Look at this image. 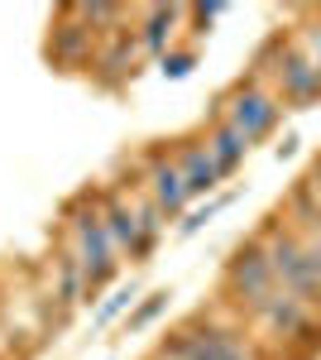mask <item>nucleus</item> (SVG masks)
Here are the masks:
<instances>
[{
    "mask_svg": "<svg viewBox=\"0 0 321 360\" xmlns=\"http://www.w3.org/2000/svg\"><path fill=\"white\" fill-rule=\"evenodd\" d=\"M163 72H168V77H188L192 72V53H163Z\"/></svg>",
    "mask_w": 321,
    "mask_h": 360,
    "instance_id": "nucleus-16",
    "label": "nucleus"
},
{
    "mask_svg": "<svg viewBox=\"0 0 321 360\" xmlns=\"http://www.w3.org/2000/svg\"><path fill=\"white\" fill-rule=\"evenodd\" d=\"M225 288H230V298L249 312H259V307L278 293V274H273V264H268V250L259 240H249L230 255V264H225Z\"/></svg>",
    "mask_w": 321,
    "mask_h": 360,
    "instance_id": "nucleus-4",
    "label": "nucleus"
},
{
    "mask_svg": "<svg viewBox=\"0 0 321 360\" xmlns=\"http://www.w3.org/2000/svg\"><path fill=\"white\" fill-rule=\"evenodd\" d=\"M72 10V20H77L81 29H91V34H120V25H125V10L120 5H67Z\"/></svg>",
    "mask_w": 321,
    "mask_h": 360,
    "instance_id": "nucleus-11",
    "label": "nucleus"
},
{
    "mask_svg": "<svg viewBox=\"0 0 321 360\" xmlns=\"http://www.w3.org/2000/svg\"><path fill=\"white\" fill-rule=\"evenodd\" d=\"M173 159H178V168H183L188 197H202V193H211L216 183H221V173H216V164H211V149H207V139H183Z\"/></svg>",
    "mask_w": 321,
    "mask_h": 360,
    "instance_id": "nucleus-9",
    "label": "nucleus"
},
{
    "mask_svg": "<svg viewBox=\"0 0 321 360\" xmlns=\"http://www.w3.org/2000/svg\"><path fill=\"white\" fill-rule=\"evenodd\" d=\"M91 197H96V207H101V221H106L120 259H144L149 250L159 245L163 217L139 188H96Z\"/></svg>",
    "mask_w": 321,
    "mask_h": 360,
    "instance_id": "nucleus-2",
    "label": "nucleus"
},
{
    "mask_svg": "<svg viewBox=\"0 0 321 360\" xmlns=\"http://www.w3.org/2000/svg\"><path fill=\"white\" fill-rule=\"evenodd\" d=\"M139 193L159 207V217H183V212H188V202H192L178 159H173V154H163V149L144 154V183H139Z\"/></svg>",
    "mask_w": 321,
    "mask_h": 360,
    "instance_id": "nucleus-6",
    "label": "nucleus"
},
{
    "mask_svg": "<svg viewBox=\"0 0 321 360\" xmlns=\"http://www.w3.org/2000/svg\"><path fill=\"white\" fill-rule=\"evenodd\" d=\"M183 20V10H149L144 15V29L134 34L149 53H163V39H173V25Z\"/></svg>",
    "mask_w": 321,
    "mask_h": 360,
    "instance_id": "nucleus-12",
    "label": "nucleus"
},
{
    "mask_svg": "<svg viewBox=\"0 0 321 360\" xmlns=\"http://www.w3.org/2000/svg\"><path fill=\"white\" fill-rule=\"evenodd\" d=\"M321 96V68L307 53L288 49L278 63V101H312Z\"/></svg>",
    "mask_w": 321,
    "mask_h": 360,
    "instance_id": "nucleus-8",
    "label": "nucleus"
},
{
    "mask_svg": "<svg viewBox=\"0 0 321 360\" xmlns=\"http://www.w3.org/2000/svg\"><path fill=\"white\" fill-rule=\"evenodd\" d=\"M154 360H259L254 346L230 327H211V322H188L159 346Z\"/></svg>",
    "mask_w": 321,
    "mask_h": 360,
    "instance_id": "nucleus-3",
    "label": "nucleus"
},
{
    "mask_svg": "<svg viewBox=\"0 0 321 360\" xmlns=\"http://www.w3.org/2000/svg\"><path fill=\"white\" fill-rule=\"evenodd\" d=\"M307 193H317V197H321V159L312 164V173H307Z\"/></svg>",
    "mask_w": 321,
    "mask_h": 360,
    "instance_id": "nucleus-17",
    "label": "nucleus"
},
{
    "mask_svg": "<svg viewBox=\"0 0 321 360\" xmlns=\"http://www.w3.org/2000/svg\"><path fill=\"white\" fill-rule=\"evenodd\" d=\"M125 307H134V283H120V288H110L106 298H101V307H96V317H91V322H96V327H110V322H115Z\"/></svg>",
    "mask_w": 321,
    "mask_h": 360,
    "instance_id": "nucleus-13",
    "label": "nucleus"
},
{
    "mask_svg": "<svg viewBox=\"0 0 321 360\" xmlns=\"http://www.w3.org/2000/svg\"><path fill=\"white\" fill-rule=\"evenodd\" d=\"M221 207H225V197H216V202H207L202 212H192L188 221H183V236H192V231H202V221H211V217L221 212Z\"/></svg>",
    "mask_w": 321,
    "mask_h": 360,
    "instance_id": "nucleus-15",
    "label": "nucleus"
},
{
    "mask_svg": "<svg viewBox=\"0 0 321 360\" xmlns=\"http://www.w3.org/2000/svg\"><path fill=\"white\" fill-rule=\"evenodd\" d=\"M278 115H283L278 91H268V86H259V82H240L225 96V125H235L249 144H259V139L273 135Z\"/></svg>",
    "mask_w": 321,
    "mask_h": 360,
    "instance_id": "nucleus-5",
    "label": "nucleus"
},
{
    "mask_svg": "<svg viewBox=\"0 0 321 360\" xmlns=\"http://www.w3.org/2000/svg\"><path fill=\"white\" fill-rule=\"evenodd\" d=\"M207 149H211V164L221 178H230L235 168L244 164V154H249V139L235 130V125H225V115L211 125V135H207Z\"/></svg>",
    "mask_w": 321,
    "mask_h": 360,
    "instance_id": "nucleus-10",
    "label": "nucleus"
},
{
    "mask_svg": "<svg viewBox=\"0 0 321 360\" xmlns=\"http://www.w3.org/2000/svg\"><path fill=\"white\" fill-rule=\"evenodd\" d=\"M63 245L72 250V259L81 264L86 293H91V298H96L110 278L120 274V264H125L120 250H115V240H110L106 221H101V207H96L91 193H77L67 207H63Z\"/></svg>",
    "mask_w": 321,
    "mask_h": 360,
    "instance_id": "nucleus-1",
    "label": "nucleus"
},
{
    "mask_svg": "<svg viewBox=\"0 0 321 360\" xmlns=\"http://www.w3.org/2000/svg\"><path fill=\"white\" fill-rule=\"evenodd\" d=\"M48 58H53L63 72H72V68H91V58H96V34L81 29L77 20H72V10H63L58 25L48 29Z\"/></svg>",
    "mask_w": 321,
    "mask_h": 360,
    "instance_id": "nucleus-7",
    "label": "nucleus"
},
{
    "mask_svg": "<svg viewBox=\"0 0 321 360\" xmlns=\"http://www.w3.org/2000/svg\"><path fill=\"white\" fill-rule=\"evenodd\" d=\"M163 307H168V293H163V288H159V293H149V298H144V303H139V307L130 312V322H125V332H144V327H149V322L159 317Z\"/></svg>",
    "mask_w": 321,
    "mask_h": 360,
    "instance_id": "nucleus-14",
    "label": "nucleus"
}]
</instances>
